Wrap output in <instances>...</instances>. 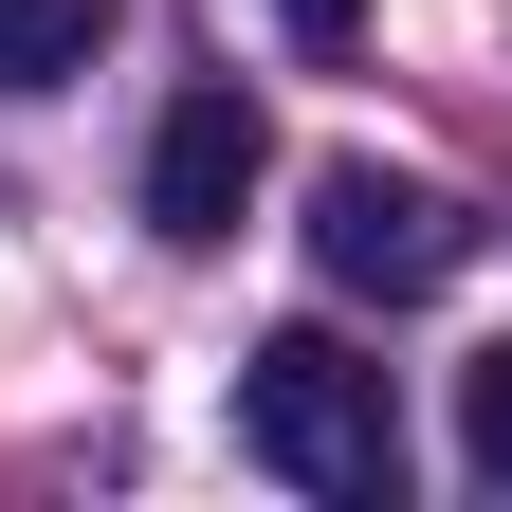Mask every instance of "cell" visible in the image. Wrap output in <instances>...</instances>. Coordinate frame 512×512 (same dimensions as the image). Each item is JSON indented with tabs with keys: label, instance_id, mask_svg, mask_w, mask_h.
<instances>
[{
	"label": "cell",
	"instance_id": "6da1fadb",
	"mask_svg": "<svg viewBox=\"0 0 512 512\" xmlns=\"http://www.w3.org/2000/svg\"><path fill=\"white\" fill-rule=\"evenodd\" d=\"M238 458L330 494V512H366V494H403V403H384V366L348 330H275L238 366Z\"/></svg>",
	"mask_w": 512,
	"mask_h": 512
},
{
	"label": "cell",
	"instance_id": "7a4b0ae2",
	"mask_svg": "<svg viewBox=\"0 0 512 512\" xmlns=\"http://www.w3.org/2000/svg\"><path fill=\"white\" fill-rule=\"evenodd\" d=\"M311 275L330 293H366V311H421L439 275H458V202L439 183H403V165H311Z\"/></svg>",
	"mask_w": 512,
	"mask_h": 512
},
{
	"label": "cell",
	"instance_id": "3957f363",
	"mask_svg": "<svg viewBox=\"0 0 512 512\" xmlns=\"http://www.w3.org/2000/svg\"><path fill=\"white\" fill-rule=\"evenodd\" d=\"M256 165H275L256 92H183V110L147 128V238H165V256H220L238 202H256Z\"/></svg>",
	"mask_w": 512,
	"mask_h": 512
},
{
	"label": "cell",
	"instance_id": "277c9868",
	"mask_svg": "<svg viewBox=\"0 0 512 512\" xmlns=\"http://www.w3.org/2000/svg\"><path fill=\"white\" fill-rule=\"evenodd\" d=\"M110 55V0H0V92H74Z\"/></svg>",
	"mask_w": 512,
	"mask_h": 512
},
{
	"label": "cell",
	"instance_id": "5b68a950",
	"mask_svg": "<svg viewBox=\"0 0 512 512\" xmlns=\"http://www.w3.org/2000/svg\"><path fill=\"white\" fill-rule=\"evenodd\" d=\"M458 458H476V494H512V330L458 366Z\"/></svg>",
	"mask_w": 512,
	"mask_h": 512
},
{
	"label": "cell",
	"instance_id": "8992f818",
	"mask_svg": "<svg viewBox=\"0 0 512 512\" xmlns=\"http://www.w3.org/2000/svg\"><path fill=\"white\" fill-rule=\"evenodd\" d=\"M275 19H293V55H348V37H366V0H275Z\"/></svg>",
	"mask_w": 512,
	"mask_h": 512
}]
</instances>
